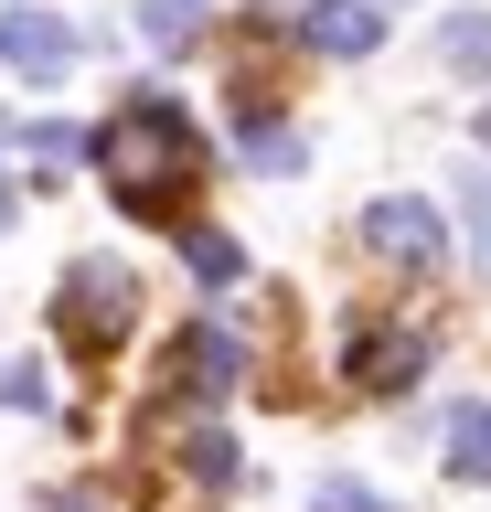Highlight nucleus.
Here are the masks:
<instances>
[{
  "label": "nucleus",
  "instance_id": "nucleus-1",
  "mask_svg": "<svg viewBox=\"0 0 491 512\" xmlns=\"http://www.w3.org/2000/svg\"><path fill=\"white\" fill-rule=\"evenodd\" d=\"M86 160H97L107 203L129 224H182V203H193L203 171H214V139H203V118L182 96L139 86V96H118L107 128H86Z\"/></svg>",
  "mask_w": 491,
  "mask_h": 512
},
{
  "label": "nucleus",
  "instance_id": "nucleus-2",
  "mask_svg": "<svg viewBox=\"0 0 491 512\" xmlns=\"http://www.w3.org/2000/svg\"><path fill=\"white\" fill-rule=\"evenodd\" d=\"M139 320V278L129 256H75L65 278H54V331L75 352H118V331Z\"/></svg>",
  "mask_w": 491,
  "mask_h": 512
},
{
  "label": "nucleus",
  "instance_id": "nucleus-3",
  "mask_svg": "<svg viewBox=\"0 0 491 512\" xmlns=\"http://www.w3.org/2000/svg\"><path fill=\"white\" fill-rule=\"evenodd\" d=\"M235 374H246V342L235 331H214V320H193V331H171L161 374H150V416H182V406H225Z\"/></svg>",
  "mask_w": 491,
  "mask_h": 512
},
{
  "label": "nucleus",
  "instance_id": "nucleus-4",
  "mask_svg": "<svg viewBox=\"0 0 491 512\" xmlns=\"http://www.w3.org/2000/svg\"><path fill=\"white\" fill-rule=\"evenodd\" d=\"M363 246L385 267H406V278H427V267H449V224L417 192H385V203H363Z\"/></svg>",
  "mask_w": 491,
  "mask_h": 512
},
{
  "label": "nucleus",
  "instance_id": "nucleus-5",
  "mask_svg": "<svg viewBox=\"0 0 491 512\" xmlns=\"http://www.w3.org/2000/svg\"><path fill=\"white\" fill-rule=\"evenodd\" d=\"M0 64H11L22 86H65L75 75V22L43 11V0H11V11H0Z\"/></svg>",
  "mask_w": 491,
  "mask_h": 512
},
{
  "label": "nucleus",
  "instance_id": "nucleus-6",
  "mask_svg": "<svg viewBox=\"0 0 491 512\" xmlns=\"http://www.w3.org/2000/svg\"><path fill=\"white\" fill-rule=\"evenodd\" d=\"M342 374H353L363 395H406V384L427 374V331H417V320H385V331H353V352H342Z\"/></svg>",
  "mask_w": 491,
  "mask_h": 512
},
{
  "label": "nucleus",
  "instance_id": "nucleus-7",
  "mask_svg": "<svg viewBox=\"0 0 491 512\" xmlns=\"http://www.w3.org/2000/svg\"><path fill=\"white\" fill-rule=\"evenodd\" d=\"M299 43L331 64H363L385 43V0H299Z\"/></svg>",
  "mask_w": 491,
  "mask_h": 512
},
{
  "label": "nucleus",
  "instance_id": "nucleus-8",
  "mask_svg": "<svg viewBox=\"0 0 491 512\" xmlns=\"http://www.w3.org/2000/svg\"><path fill=\"white\" fill-rule=\"evenodd\" d=\"M235 150H246V171H299V160H310V139H299V128H278L257 96H246V128H235Z\"/></svg>",
  "mask_w": 491,
  "mask_h": 512
},
{
  "label": "nucleus",
  "instance_id": "nucleus-9",
  "mask_svg": "<svg viewBox=\"0 0 491 512\" xmlns=\"http://www.w3.org/2000/svg\"><path fill=\"white\" fill-rule=\"evenodd\" d=\"M182 267H193L203 288H235V278H246V246H235L225 224H193V235H182Z\"/></svg>",
  "mask_w": 491,
  "mask_h": 512
},
{
  "label": "nucleus",
  "instance_id": "nucleus-10",
  "mask_svg": "<svg viewBox=\"0 0 491 512\" xmlns=\"http://www.w3.org/2000/svg\"><path fill=\"white\" fill-rule=\"evenodd\" d=\"M449 470L459 480H491V406H459L449 416Z\"/></svg>",
  "mask_w": 491,
  "mask_h": 512
},
{
  "label": "nucleus",
  "instance_id": "nucleus-11",
  "mask_svg": "<svg viewBox=\"0 0 491 512\" xmlns=\"http://www.w3.org/2000/svg\"><path fill=\"white\" fill-rule=\"evenodd\" d=\"M182 470H193L203 491H225V480H235V438H225V427H214V416H203L193 438H182Z\"/></svg>",
  "mask_w": 491,
  "mask_h": 512
},
{
  "label": "nucleus",
  "instance_id": "nucleus-12",
  "mask_svg": "<svg viewBox=\"0 0 491 512\" xmlns=\"http://www.w3.org/2000/svg\"><path fill=\"white\" fill-rule=\"evenodd\" d=\"M203 11H214V0H150V11H139V32L171 54V43H193V32H203Z\"/></svg>",
  "mask_w": 491,
  "mask_h": 512
},
{
  "label": "nucleus",
  "instance_id": "nucleus-13",
  "mask_svg": "<svg viewBox=\"0 0 491 512\" xmlns=\"http://www.w3.org/2000/svg\"><path fill=\"white\" fill-rule=\"evenodd\" d=\"M438 54H449V75L481 86V75H491V22H449V32H438Z\"/></svg>",
  "mask_w": 491,
  "mask_h": 512
},
{
  "label": "nucleus",
  "instance_id": "nucleus-14",
  "mask_svg": "<svg viewBox=\"0 0 491 512\" xmlns=\"http://www.w3.org/2000/svg\"><path fill=\"white\" fill-rule=\"evenodd\" d=\"M0 406H11V416H43V406H54V374H43V363H0Z\"/></svg>",
  "mask_w": 491,
  "mask_h": 512
},
{
  "label": "nucleus",
  "instance_id": "nucleus-15",
  "mask_svg": "<svg viewBox=\"0 0 491 512\" xmlns=\"http://www.w3.org/2000/svg\"><path fill=\"white\" fill-rule=\"evenodd\" d=\"M22 150H33V160H86V128H65V118H33V128H22Z\"/></svg>",
  "mask_w": 491,
  "mask_h": 512
},
{
  "label": "nucleus",
  "instance_id": "nucleus-16",
  "mask_svg": "<svg viewBox=\"0 0 491 512\" xmlns=\"http://www.w3.org/2000/svg\"><path fill=\"white\" fill-rule=\"evenodd\" d=\"M459 224H470V246H481V267H491V182L481 171H459Z\"/></svg>",
  "mask_w": 491,
  "mask_h": 512
},
{
  "label": "nucleus",
  "instance_id": "nucleus-17",
  "mask_svg": "<svg viewBox=\"0 0 491 512\" xmlns=\"http://www.w3.org/2000/svg\"><path fill=\"white\" fill-rule=\"evenodd\" d=\"M310 512H395V502H385V491H363V480H321V502H310Z\"/></svg>",
  "mask_w": 491,
  "mask_h": 512
},
{
  "label": "nucleus",
  "instance_id": "nucleus-18",
  "mask_svg": "<svg viewBox=\"0 0 491 512\" xmlns=\"http://www.w3.org/2000/svg\"><path fill=\"white\" fill-rule=\"evenodd\" d=\"M33 512H107V502H97V491H43Z\"/></svg>",
  "mask_w": 491,
  "mask_h": 512
},
{
  "label": "nucleus",
  "instance_id": "nucleus-19",
  "mask_svg": "<svg viewBox=\"0 0 491 512\" xmlns=\"http://www.w3.org/2000/svg\"><path fill=\"white\" fill-rule=\"evenodd\" d=\"M0 235H11V182H0Z\"/></svg>",
  "mask_w": 491,
  "mask_h": 512
},
{
  "label": "nucleus",
  "instance_id": "nucleus-20",
  "mask_svg": "<svg viewBox=\"0 0 491 512\" xmlns=\"http://www.w3.org/2000/svg\"><path fill=\"white\" fill-rule=\"evenodd\" d=\"M481 150H491V118H481Z\"/></svg>",
  "mask_w": 491,
  "mask_h": 512
}]
</instances>
